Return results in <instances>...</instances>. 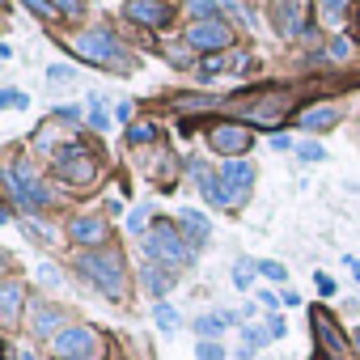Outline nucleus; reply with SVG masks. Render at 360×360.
<instances>
[{
    "instance_id": "37998d69",
    "label": "nucleus",
    "mask_w": 360,
    "mask_h": 360,
    "mask_svg": "<svg viewBox=\"0 0 360 360\" xmlns=\"http://www.w3.org/2000/svg\"><path fill=\"white\" fill-rule=\"evenodd\" d=\"M356 352H360V330H356Z\"/></svg>"
},
{
    "instance_id": "2f4dec72",
    "label": "nucleus",
    "mask_w": 360,
    "mask_h": 360,
    "mask_svg": "<svg viewBox=\"0 0 360 360\" xmlns=\"http://www.w3.org/2000/svg\"><path fill=\"white\" fill-rule=\"evenodd\" d=\"M0 102H5V106H13V110H22V106H26V94H18V89H5V94H0Z\"/></svg>"
},
{
    "instance_id": "58836bf2",
    "label": "nucleus",
    "mask_w": 360,
    "mask_h": 360,
    "mask_svg": "<svg viewBox=\"0 0 360 360\" xmlns=\"http://www.w3.org/2000/svg\"><path fill=\"white\" fill-rule=\"evenodd\" d=\"M267 330H271V339H280V335H284V318H271Z\"/></svg>"
},
{
    "instance_id": "cd10ccee",
    "label": "nucleus",
    "mask_w": 360,
    "mask_h": 360,
    "mask_svg": "<svg viewBox=\"0 0 360 360\" xmlns=\"http://www.w3.org/2000/svg\"><path fill=\"white\" fill-rule=\"evenodd\" d=\"M191 13H195L200 22H212V18H217V5H212V0H191Z\"/></svg>"
},
{
    "instance_id": "c756f323",
    "label": "nucleus",
    "mask_w": 360,
    "mask_h": 360,
    "mask_svg": "<svg viewBox=\"0 0 360 360\" xmlns=\"http://www.w3.org/2000/svg\"><path fill=\"white\" fill-rule=\"evenodd\" d=\"M195 356H200V360H221L225 352H221V343H212V339L204 343V339H200V347H195Z\"/></svg>"
},
{
    "instance_id": "0eeeda50",
    "label": "nucleus",
    "mask_w": 360,
    "mask_h": 360,
    "mask_svg": "<svg viewBox=\"0 0 360 360\" xmlns=\"http://www.w3.org/2000/svg\"><path fill=\"white\" fill-rule=\"evenodd\" d=\"M208 144L233 161V157H242V153L255 144V136H250V127H242V123H217L212 136H208Z\"/></svg>"
},
{
    "instance_id": "a19ab883",
    "label": "nucleus",
    "mask_w": 360,
    "mask_h": 360,
    "mask_svg": "<svg viewBox=\"0 0 360 360\" xmlns=\"http://www.w3.org/2000/svg\"><path fill=\"white\" fill-rule=\"evenodd\" d=\"M347 267H352V276L360 280V259H347Z\"/></svg>"
},
{
    "instance_id": "7ed1b4c3",
    "label": "nucleus",
    "mask_w": 360,
    "mask_h": 360,
    "mask_svg": "<svg viewBox=\"0 0 360 360\" xmlns=\"http://www.w3.org/2000/svg\"><path fill=\"white\" fill-rule=\"evenodd\" d=\"M77 56L81 60H89V64H110V68H119L123 72V51L115 47V39H110V30H85V34H77Z\"/></svg>"
},
{
    "instance_id": "39448f33",
    "label": "nucleus",
    "mask_w": 360,
    "mask_h": 360,
    "mask_svg": "<svg viewBox=\"0 0 360 360\" xmlns=\"http://www.w3.org/2000/svg\"><path fill=\"white\" fill-rule=\"evenodd\" d=\"M60 174L68 178V183H94V174H98V157L85 148V144H68L60 153Z\"/></svg>"
},
{
    "instance_id": "c03bdc74",
    "label": "nucleus",
    "mask_w": 360,
    "mask_h": 360,
    "mask_svg": "<svg viewBox=\"0 0 360 360\" xmlns=\"http://www.w3.org/2000/svg\"><path fill=\"white\" fill-rule=\"evenodd\" d=\"M242 360H246V356H242Z\"/></svg>"
},
{
    "instance_id": "aec40b11",
    "label": "nucleus",
    "mask_w": 360,
    "mask_h": 360,
    "mask_svg": "<svg viewBox=\"0 0 360 360\" xmlns=\"http://www.w3.org/2000/svg\"><path fill=\"white\" fill-rule=\"evenodd\" d=\"M229 322H233V314H208V318H200V322H195V330L212 339V335H217V330H225Z\"/></svg>"
},
{
    "instance_id": "e433bc0d",
    "label": "nucleus",
    "mask_w": 360,
    "mask_h": 360,
    "mask_svg": "<svg viewBox=\"0 0 360 360\" xmlns=\"http://www.w3.org/2000/svg\"><path fill=\"white\" fill-rule=\"evenodd\" d=\"M72 77H77V72H72V68H64V64H56V68H51V81H56V85H60V81H72Z\"/></svg>"
},
{
    "instance_id": "393cba45",
    "label": "nucleus",
    "mask_w": 360,
    "mask_h": 360,
    "mask_svg": "<svg viewBox=\"0 0 360 360\" xmlns=\"http://www.w3.org/2000/svg\"><path fill=\"white\" fill-rule=\"evenodd\" d=\"M255 267H259V263H250V259H242V263L233 267V284H238V288H250V276H255Z\"/></svg>"
},
{
    "instance_id": "5701e85b",
    "label": "nucleus",
    "mask_w": 360,
    "mask_h": 360,
    "mask_svg": "<svg viewBox=\"0 0 360 360\" xmlns=\"http://www.w3.org/2000/svg\"><path fill=\"white\" fill-rule=\"evenodd\" d=\"M153 136H157L153 123H131V127H127V144H148Z\"/></svg>"
},
{
    "instance_id": "4c0bfd02",
    "label": "nucleus",
    "mask_w": 360,
    "mask_h": 360,
    "mask_svg": "<svg viewBox=\"0 0 360 360\" xmlns=\"http://www.w3.org/2000/svg\"><path fill=\"white\" fill-rule=\"evenodd\" d=\"M43 284H60V271H56V267H51V263H47V267H43Z\"/></svg>"
},
{
    "instance_id": "ddd939ff",
    "label": "nucleus",
    "mask_w": 360,
    "mask_h": 360,
    "mask_svg": "<svg viewBox=\"0 0 360 360\" xmlns=\"http://www.w3.org/2000/svg\"><path fill=\"white\" fill-rule=\"evenodd\" d=\"M288 115V94H267V98H259V106H250V119H259V123H280Z\"/></svg>"
},
{
    "instance_id": "f704fd0d",
    "label": "nucleus",
    "mask_w": 360,
    "mask_h": 360,
    "mask_svg": "<svg viewBox=\"0 0 360 360\" xmlns=\"http://www.w3.org/2000/svg\"><path fill=\"white\" fill-rule=\"evenodd\" d=\"M347 51H352V43H347V39H330V56H335V60H343Z\"/></svg>"
},
{
    "instance_id": "f257e3e1",
    "label": "nucleus",
    "mask_w": 360,
    "mask_h": 360,
    "mask_svg": "<svg viewBox=\"0 0 360 360\" xmlns=\"http://www.w3.org/2000/svg\"><path fill=\"white\" fill-rule=\"evenodd\" d=\"M81 271L106 292V297H123V259L115 250L106 255H81Z\"/></svg>"
},
{
    "instance_id": "9d476101",
    "label": "nucleus",
    "mask_w": 360,
    "mask_h": 360,
    "mask_svg": "<svg viewBox=\"0 0 360 360\" xmlns=\"http://www.w3.org/2000/svg\"><path fill=\"white\" fill-rule=\"evenodd\" d=\"M221 183H225V191L233 195V200H242L246 191H250V183H255V165L250 161H225V169H221Z\"/></svg>"
},
{
    "instance_id": "2eb2a0df",
    "label": "nucleus",
    "mask_w": 360,
    "mask_h": 360,
    "mask_svg": "<svg viewBox=\"0 0 360 360\" xmlns=\"http://www.w3.org/2000/svg\"><path fill=\"white\" fill-rule=\"evenodd\" d=\"M335 123H339V110L335 106H318V110H305L301 115V127H309V131H326Z\"/></svg>"
},
{
    "instance_id": "4468645a",
    "label": "nucleus",
    "mask_w": 360,
    "mask_h": 360,
    "mask_svg": "<svg viewBox=\"0 0 360 360\" xmlns=\"http://www.w3.org/2000/svg\"><path fill=\"white\" fill-rule=\"evenodd\" d=\"M195 183H200V191L212 200V204H221V208H233L238 200L225 191V183H221V178H212V174H195Z\"/></svg>"
},
{
    "instance_id": "c85d7f7f",
    "label": "nucleus",
    "mask_w": 360,
    "mask_h": 360,
    "mask_svg": "<svg viewBox=\"0 0 360 360\" xmlns=\"http://www.w3.org/2000/svg\"><path fill=\"white\" fill-rule=\"evenodd\" d=\"M89 123H94L98 131H106V123H110V115L102 110V102H98V98H94V106H89Z\"/></svg>"
},
{
    "instance_id": "f03ea898",
    "label": "nucleus",
    "mask_w": 360,
    "mask_h": 360,
    "mask_svg": "<svg viewBox=\"0 0 360 360\" xmlns=\"http://www.w3.org/2000/svg\"><path fill=\"white\" fill-rule=\"evenodd\" d=\"M144 246H148V255H153L157 263H165V267H178V263L191 259V250L183 246V238H178V229H174L169 221H157V225L148 229Z\"/></svg>"
},
{
    "instance_id": "72a5a7b5",
    "label": "nucleus",
    "mask_w": 360,
    "mask_h": 360,
    "mask_svg": "<svg viewBox=\"0 0 360 360\" xmlns=\"http://www.w3.org/2000/svg\"><path fill=\"white\" fill-rule=\"evenodd\" d=\"M22 5H26V9H34L39 18H51V13H56V9L47 5V0H22Z\"/></svg>"
},
{
    "instance_id": "a211bd4d",
    "label": "nucleus",
    "mask_w": 360,
    "mask_h": 360,
    "mask_svg": "<svg viewBox=\"0 0 360 360\" xmlns=\"http://www.w3.org/2000/svg\"><path fill=\"white\" fill-rule=\"evenodd\" d=\"M22 297H26V288L22 284H5L0 288V301H5V322H18V309H22Z\"/></svg>"
},
{
    "instance_id": "f8f14e48",
    "label": "nucleus",
    "mask_w": 360,
    "mask_h": 360,
    "mask_svg": "<svg viewBox=\"0 0 360 360\" xmlns=\"http://www.w3.org/2000/svg\"><path fill=\"white\" fill-rule=\"evenodd\" d=\"M68 233L81 242V246H98L106 238V221L102 217H72L68 221Z\"/></svg>"
},
{
    "instance_id": "412c9836",
    "label": "nucleus",
    "mask_w": 360,
    "mask_h": 360,
    "mask_svg": "<svg viewBox=\"0 0 360 360\" xmlns=\"http://www.w3.org/2000/svg\"><path fill=\"white\" fill-rule=\"evenodd\" d=\"M343 9H347V0H318V18L322 22H339Z\"/></svg>"
},
{
    "instance_id": "f3484780",
    "label": "nucleus",
    "mask_w": 360,
    "mask_h": 360,
    "mask_svg": "<svg viewBox=\"0 0 360 360\" xmlns=\"http://www.w3.org/2000/svg\"><path fill=\"white\" fill-rule=\"evenodd\" d=\"M64 318H68L64 309H56V305H43V309L34 314V330H39V335H56V326H64Z\"/></svg>"
},
{
    "instance_id": "79ce46f5",
    "label": "nucleus",
    "mask_w": 360,
    "mask_h": 360,
    "mask_svg": "<svg viewBox=\"0 0 360 360\" xmlns=\"http://www.w3.org/2000/svg\"><path fill=\"white\" fill-rule=\"evenodd\" d=\"M77 360H102V356H77Z\"/></svg>"
},
{
    "instance_id": "7c9ffc66",
    "label": "nucleus",
    "mask_w": 360,
    "mask_h": 360,
    "mask_svg": "<svg viewBox=\"0 0 360 360\" xmlns=\"http://www.w3.org/2000/svg\"><path fill=\"white\" fill-rule=\"evenodd\" d=\"M144 221H148V208L140 204V208H136V212L127 217V229H131V233H140V229H144Z\"/></svg>"
},
{
    "instance_id": "b1692460",
    "label": "nucleus",
    "mask_w": 360,
    "mask_h": 360,
    "mask_svg": "<svg viewBox=\"0 0 360 360\" xmlns=\"http://www.w3.org/2000/svg\"><path fill=\"white\" fill-rule=\"evenodd\" d=\"M259 276H267V280H276V284H284V280H288L284 263H271V259H263V263H259Z\"/></svg>"
},
{
    "instance_id": "bb28decb",
    "label": "nucleus",
    "mask_w": 360,
    "mask_h": 360,
    "mask_svg": "<svg viewBox=\"0 0 360 360\" xmlns=\"http://www.w3.org/2000/svg\"><path fill=\"white\" fill-rule=\"evenodd\" d=\"M153 314H157V326H161V330H174V326H178V314H174L169 305H157Z\"/></svg>"
},
{
    "instance_id": "473e14b6",
    "label": "nucleus",
    "mask_w": 360,
    "mask_h": 360,
    "mask_svg": "<svg viewBox=\"0 0 360 360\" xmlns=\"http://www.w3.org/2000/svg\"><path fill=\"white\" fill-rule=\"evenodd\" d=\"M297 153H301L305 161H322V144H297Z\"/></svg>"
},
{
    "instance_id": "9b49d317",
    "label": "nucleus",
    "mask_w": 360,
    "mask_h": 360,
    "mask_svg": "<svg viewBox=\"0 0 360 360\" xmlns=\"http://www.w3.org/2000/svg\"><path fill=\"white\" fill-rule=\"evenodd\" d=\"M309 318H314V330H318V339H322V347H326V352H330L335 360H343V347H347V343H343V335H339V326L330 322V314H326V309H314Z\"/></svg>"
},
{
    "instance_id": "6ab92c4d",
    "label": "nucleus",
    "mask_w": 360,
    "mask_h": 360,
    "mask_svg": "<svg viewBox=\"0 0 360 360\" xmlns=\"http://www.w3.org/2000/svg\"><path fill=\"white\" fill-rule=\"evenodd\" d=\"M144 284H148V288L161 297V292H169V288H174V276H165V267L148 263V267H144Z\"/></svg>"
},
{
    "instance_id": "dca6fc26",
    "label": "nucleus",
    "mask_w": 360,
    "mask_h": 360,
    "mask_svg": "<svg viewBox=\"0 0 360 360\" xmlns=\"http://www.w3.org/2000/svg\"><path fill=\"white\" fill-rule=\"evenodd\" d=\"M178 225H183V229L191 233V242H195V246H200V242H204V238L212 233V225H208V217H200V212H191V208H187L183 217H178Z\"/></svg>"
},
{
    "instance_id": "20e7f679",
    "label": "nucleus",
    "mask_w": 360,
    "mask_h": 360,
    "mask_svg": "<svg viewBox=\"0 0 360 360\" xmlns=\"http://www.w3.org/2000/svg\"><path fill=\"white\" fill-rule=\"evenodd\" d=\"M51 347H56V360H77V356H102V352H98V335H94L89 326H68V330H60V335L51 339Z\"/></svg>"
},
{
    "instance_id": "c9c22d12",
    "label": "nucleus",
    "mask_w": 360,
    "mask_h": 360,
    "mask_svg": "<svg viewBox=\"0 0 360 360\" xmlns=\"http://www.w3.org/2000/svg\"><path fill=\"white\" fill-rule=\"evenodd\" d=\"M200 72H208V77H217V72H225V64H221V60H217V56H208V60H204V68H200Z\"/></svg>"
},
{
    "instance_id": "423d86ee",
    "label": "nucleus",
    "mask_w": 360,
    "mask_h": 360,
    "mask_svg": "<svg viewBox=\"0 0 360 360\" xmlns=\"http://www.w3.org/2000/svg\"><path fill=\"white\" fill-rule=\"evenodd\" d=\"M229 39H233V30L225 26V22H195L191 30H187V47L191 51H204V56H212V51H221V47H229Z\"/></svg>"
},
{
    "instance_id": "6e6552de",
    "label": "nucleus",
    "mask_w": 360,
    "mask_h": 360,
    "mask_svg": "<svg viewBox=\"0 0 360 360\" xmlns=\"http://www.w3.org/2000/svg\"><path fill=\"white\" fill-rule=\"evenodd\" d=\"M9 187L18 191V200L26 204V208H43L47 204V191H43V183L26 169V165H9Z\"/></svg>"
},
{
    "instance_id": "a878e982",
    "label": "nucleus",
    "mask_w": 360,
    "mask_h": 360,
    "mask_svg": "<svg viewBox=\"0 0 360 360\" xmlns=\"http://www.w3.org/2000/svg\"><path fill=\"white\" fill-rule=\"evenodd\" d=\"M51 9L64 13V18H77V13L85 9V0H51Z\"/></svg>"
},
{
    "instance_id": "4be33fe9",
    "label": "nucleus",
    "mask_w": 360,
    "mask_h": 360,
    "mask_svg": "<svg viewBox=\"0 0 360 360\" xmlns=\"http://www.w3.org/2000/svg\"><path fill=\"white\" fill-rule=\"evenodd\" d=\"M242 339H246V352H255V347L271 343V330H267V326H246V330H242Z\"/></svg>"
},
{
    "instance_id": "ea45409f",
    "label": "nucleus",
    "mask_w": 360,
    "mask_h": 360,
    "mask_svg": "<svg viewBox=\"0 0 360 360\" xmlns=\"http://www.w3.org/2000/svg\"><path fill=\"white\" fill-rule=\"evenodd\" d=\"M259 305H267V309H276L280 301H276V292H259Z\"/></svg>"
},
{
    "instance_id": "1a4fd4ad",
    "label": "nucleus",
    "mask_w": 360,
    "mask_h": 360,
    "mask_svg": "<svg viewBox=\"0 0 360 360\" xmlns=\"http://www.w3.org/2000/svg\"><path fill=\"white\" fill-rule=\"evenodd\" d=\"M127 18L144 26H169L174 9H169V0H127Z\"/></svg>"
}]
</instances>
